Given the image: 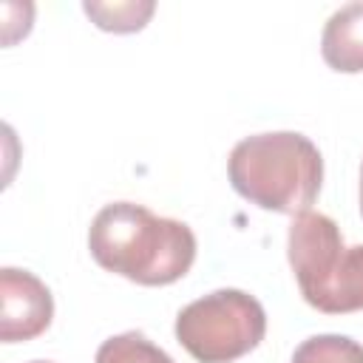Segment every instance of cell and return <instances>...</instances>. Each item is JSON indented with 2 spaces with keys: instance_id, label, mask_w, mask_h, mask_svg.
<instances>
[{
  "instance_id": "6da1fadb",
  "label": "cell",
  "mask_w": 363,
  "mask_h": 363,
  "mask_svg": "<svg viewBox=\"0 0 363 363\" xmlns=\"http://www.w3.org/2000/svg\"><path fill=\"white\" fill-rule=\"evenodd\" d=\"M94 261L142 286H167L184 278L196 261L193 230L136 201L105 204L88 227Z\"/></svg>"
},
{
  "instance_id": "277c9868",
  "label": "cell",
  "mask_w": 363,
  "mask_h": 363,
  "mask_svg": "<svg viewBox=\"0 0 363 363\" xmlns=\"http://www.w3.org/2000/svg\"><path fill=\"white\" fill-rule=\"evenodd\" d=\"M267 335V312L244 289H216L176 315V340L199 363H233Z\"/></svg>"
},
{
  "instance_id": "5b68a950",
  "label": "cell",
  "mask_w": 363,
  "mask_h": 363,
  "mask_svg": "<svg viewBox=\"0 0 363 363\" xmlns=\"http://www.w3.org/2000/svg\"><path fill=\"white\" fill-rule=\"evenodd\" d=\"M54 318L51 289L28 269H0V340L17 343L43 335Z\"/></svg>"
},
{
  "instance_id": "9c48e42d",
  "label": "cell",
  "mask_w": 363,
  "mask_h": 363,
  "mask_svg": "<svg viewBox=\"0 0 363 363\" xmlns=\"http://www.w3.org/2000/svg\"><path fill=\"white\" fill-rule=\"evenodd\" d=\"M292 363H363V346L346 335H312L295 349Z\"/></svg>"
},
{
  "instance_id": "7a4b0ae2",
  "label": "cell",
  "mask_w": 363,
  "mask_h": 363,
  "mask_svg": "<svg viewBox=\"0 0 363 363\" xmlns=\"http://www.w3.org/2000/svg\"><path fill=\"white\" fill-rule=\"evenodd\" d=\"M227 176L233 190L250 204L301 216L320 193L323 159L315 142L298 130L252 133L230 150Z\"/></svg>"
},
{
  "instance_id": "8992f818",
  "label": "cell",
  "mask_w": 363,
  "mask_h": 363,
  "mask_svg": "<svg viewBox=\"0 0 363 363\" xmlns=\"http://www.w3.org/2000/svg\"><path fill=\"white\" fill-rule=\"evenodd\" d=\"M320 54L332 71H363V0L346 3L329 14L320 34Z\"/></svg>"
},
{
  "instance_id": "30bf717a",
  "label": "cell",
  "mask_w": 363,
  "mask_h": 363,
  "mask_svg": "<svg viewBox=\"0 0 363 363\" xmlns=\"http://www.w3.org/2000/svg\"><path fill=\"white\" fill-rule=\"evenodd\" d=\"M360 216H363V164H360Z\"/></svg>"
},
{
  "instance_id": "ba28073f",
  "label": "cell",
  "mask_w": 363,
  "mask_h": 363,
  "mask_svg": "<svg viewBox=\"0 0 363 363\" xmlns=\"http://www.w3.org/2000/svg\"><path fill=\"white\" fill-rule=\"evenodd\" d=\"M94 363H176L162 346L147 340L142 332H122L96 349Z\"/></svg>"
},
{
  "instance_id": "3957f363",
  "label": "cell",
  "mask_w": 363,
  "mask_h": 363,
  "mask_svg": "<svg viewBox=\"0 0 363 363\" xmlns=\"http://www.w3.org/2000/svg\"><path fill=\"white\" fill-rule=\"evenodd\" d=\"M286 255L309 306L326 315L363 309V244L346 247L329 216L315 210L292 216Z\"/></svg>"
},
{
  "instance_id": "52a82bcc",
  "label": "cell",
  "mask_w": 363,
  "mask_h": 363,
  "mask_svg": "<svg viewBox=\"0 0 363 363\" xmlns=\"http://www.w3.org/2000/svg\"><path fill=\"white\" fill-rule=\"evenodd\" d=\"M153 0H113V3H82V11L102 28V31H113V34H128V31H139L145 28V23L153 14Z\"/></svg>"
},
{
  "instance_id": "8fae6325",
  "label": "cell",
  "mask_w": 363,
  "mask_h": 363,
  "mask_svg": "<svg viewBox=\"0 0 363 363\" xmlns=\"http://www.w3.org/2000/svg\"><path fill=\"white\" fill-rule=\"evenodd\" d=\"M31 363H51V360H31Z\"/></svg>"
}]
</instances>
